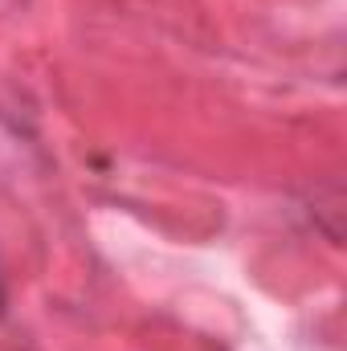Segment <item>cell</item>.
Instances as JSON below:
<instances>
[{
    "label": "cell",
    "mask_w": 347,
    "mask_h": 351,
    "mask_svg": "<svg viewBox=\"0 0 347 351\" xmlns=\"http://www.w3.org/2000/svg\"><path fill=\"white\" fill-rule=\"evenodd\" d=\"M0 306H4V290H0Z\"/></svg>",
    "instance_id": "cell-1"
}]
</instances>
